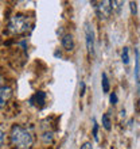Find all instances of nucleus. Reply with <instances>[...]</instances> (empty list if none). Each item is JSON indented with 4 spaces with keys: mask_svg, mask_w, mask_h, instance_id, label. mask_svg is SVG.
<instances>
[{
    "mask_svg": "<svg viewBox=\"0 0 140 149\" xmlns=\"http://www.w3.org/2000/svg\"><path fill=\"white\" fill-rule=\"evenodd\" d=\"M81 149H92V144H90V142H85V144L81 146Z\"/></svg>",
    "mask_w": 140,
    "mask_h": 149,
    "instance_id": "nucleus-16",
    "label": "nucleus"
},
{
    "mask_svg": "<svg viewBox=\"0 0 140 149\" xmlns=\"http://www.w3.org/2000/svg\"><path fill=\"white\" fill-rule=\"evenodd\" d=\"M42 140L46 142V144L51 142V141H53V133H51V132H46V133H43Z\"/></svg>",
    "mask_w": 140,
    "mask_h": 149,
    "instance_id": "nucleus-12",
    "label": "nucleus"
},
{
    "mask_svg": "<svg viewBox=\"0 0 140 149\" xmlns=\"http://www.w3.org/2000/svg\"><path fill=\"white\" fill-rule=\"evenodd\" d=\"M129 6H131V12H132V15H136L137 14V4L135 3V1H131Z\"/></svg>",
    "mask_w": 140,
    "mask_h": 149,
    "instance_id": "nucleus-13",
    "label": "nucleus"
},
{
    "mask_svg": "<svg viewBox=\"0 0 140 149\" xmlns=\"http://www.w3.org/2000/svg\"><path fill=\"white\" fill-rule=\"evenodd\" d=\"M45 99H46V94H45L43 91H39V92H36V94L30 99V102H31V104H36V106L39 104V106H42L43 103H45Z\"/></svg>",
    "mask_w": 140,
    "mask_h": 149,
    "instance_id": "nucleus-6",
    "label": "nucleus"
},
{
    "mask_svg": "<svg viewBox=\"0 0 140 149\" xmlns=\"http://www.w3.org/2000/svg\"><path fill=\"white\" fill-rule=\"evenodd\" d=\"M85 38H86V47L90 54H94V33L89 23L85 24Z\"/></svg>",
    "mask_w": 140,
    "mask_h": 149,
    "instance_id": "nucleus-4",
    "label": "nucleus"
},
{
    "mask_svg": "<svg viewBox=\"0 0 140 149\" xmlns=\"http://www.w3.org/2000/svg\"><path fill=\"white\" fill-rule=\"evenodd\" d=\"M12 96V90L10 87H1L0 88V109L7 104V102Z\"/></svg>",
    "mask_w": 140,
    "mask_h": 149,
    "instance_id": "nucleus-5",
    "label": "nucleus"
},
{
    "mask_svg": "<svg viewBox=\"0 0 140 149\" xmlns=\"http://www.w3.org/2000/svg\"><path fill=\"white\" fill-rule=\"evenodd\" d=\"M10 140L11 144L16 149H30L34 144V137L27 129H24L22 126L15 125L11 129L10 134Z\"/></svg>",
    "mask_w": 140,
    "mask_h": 149,
    "instance_id": "nucleus-1",
    "label": "nucleus"
},
{
    "mask_svg": "<svg viewBox=\"0 0 140 149\" xmlns=\"http://www.w3.org/2000/svg\"><path fill=\"white\" fill-rule=\"evenodd\" d=\"M121 60H123V63L127 65L129 63V50L128 47H124L123 49V53H121Z\"/></svg>",
    "mask_w": 140,
    "mask_h": 149,
    "instance_id": "nucleus-11",
    "label": "nucleus"
},
{
    "mask_svg": "<svg viewBox=\"0 0 140 149\" xmlns=\"http://www.w3.org/2000/svg\"><path fill=\"white\" fill-rule=\"evenodd\" d=\"M3 81H4V79H3V76L0 74V88H1V84H3Z\"/></svg>",
    "mask_w": 140,
    "mask_h": 149,
    "instance_id": "nucleus-19",
    "label": "nucleus"
},
{
    "mask_svg": "<svg viewBox=\"0 0 140 149\" xmlns=\"http://www.w3.org/2000/svg\"><path fill=\"white\" fill-rule=\"evenodd\" d=\"M96 12L100 19H108L110 14H112V6H110V1L108 0H104V1H98L97 6H96Z\"/></svg>",
    "mask_w": 140,
    "mask_h": 149,
    "instance_id": "nucleus-3",
    "label": "nucleus"
},
{
    "mask_svg": "<svg viewBox=\"0 0 140 149\" xmlns=\"http://www.w3.org/2000/svg\"><path fill=\"white\" fill-rule=\"evenodd\" d=\"M112 122H110V117H109V114H104L102 115V126H104L106 130H110L112 127Z\"/></svg>",
    "mask_w": 140,
    "mask_h": 149,
    "instance_id": "nucleus-10",
    "label": "nucleus"
},
{
    "mask_svg": "<svg viewBox=\"0 0 140 149\" xmlns=\"http://www.w3.org/2000/svg\"><path fill=\"white\" fill-rule=\"evenodd\" d=\"M62 46L66 49V50H73L74 47V39L70 34H66V36L62 37Z\"/></svg>",
    "mask_w": 140,
    "mask_h": 149,
    "instance_id": "nucleus-7",
    "label": "nucleus"
},
{
    "mask_svg": "<svg viewBox=\"0 0 140 149\" xmlns=\"http://www.w3.org/2000/svg\"><path fill=\"white\" fill-rule=\"evenodd\" d=\"M97 132H98V125H97V122L93 121V136L96 140H98V136H97Z\"/></svg>",
    "mask_w": 140,
    "mask_h": 149,
    "instance_id": "nucleus-14",
    "label": "nucleus"
},
{
    "mask_svg": "<svg viewBox=\"0 0 140 149\" xmlns=\"http://www.w3.org/2000/svg\"><path fill=\"white\" fill-rule=\"evenodd\" d=\"M110 103H112V104H116L117 103V95L115 94V92L110 94Z\"/></svg>",
    "mask_w": 140,
    "mask_h": 149,
    "instance_id": "nucleus-15",
    "label": "nucleus"
},
{
    "mask_svg": "<svg viewBox=\"0 0 140 149\" xmlns=\"http://www.w3.org/2000/svg\"><path fill=\"white\" fill-rule=\"evenodd\" d=\"M135 54H136V67H135V79H136V81L140 83V53L139 50H135Z\"/></svg>",
    "mask_w": 140,
    "mask_h": 149,
    "instance_id": "nucleus-8",
    "label": "nucleus"
},
{
    "mask_svg": "<svg viewBox=\"0 0 140 149\" xmlns=\"http://www.w3.org/2000/svg\"><path fill=\"white\" fill-rule=\"evenodd\" d=\"M81 95L85 94V83H81V92H80Z\"/></svg>",
    "mask_w": 140,
    "mask_h": 149,
    "instance_id": "nucleus-18",
    "label": "nucleus"
},
{
    "mask_svg": "<svg viewBox=\"0 0 140 149\" xmlns=\"http://www.w3.org/2000/svg\"><path fill=\"white\" fill-rule=\"evenodd\" d=\"M101 86H102V91H104V92H109V90H110V84H109V80H108L106 73L101 74Z\"/></svg>",
    "mask_w": 140,
    "mask_h": 149,
    "instance_id": "nucleus-9",
    "label": "nucleus"
},
{
    "mask_svg": "<svg viewBox=\"0 0 140 149\" xmlns=\"http://www.w3.org/2000/svg\"><path fill=\"white\" fill-rule=\"evenodd\" d=\"M30 29V20L27 16L18 14L12 16L8 22V31L11 34H23Z\"/></svg>",
    "mask_w": 140,
    "mask_h": 149,
    "instance_id": "nucleus-2",
    "label": "nucleus"
},
{
    "mask_svg": "<svg viewBox=\"0 0 140 149\" xmlns=\"http://www.w3.org/2000/svg\"><path fill=\"white\" fill-rule=\"evenodd\" d=\"M3 142H4V133L0 130V146L3 145Z\"/></svg>",
    "mask_w": 140,
    "mask_h": 149,
    "instance_id": "nucleus-17",
    "label": "nucleus"
}]
</instances>
